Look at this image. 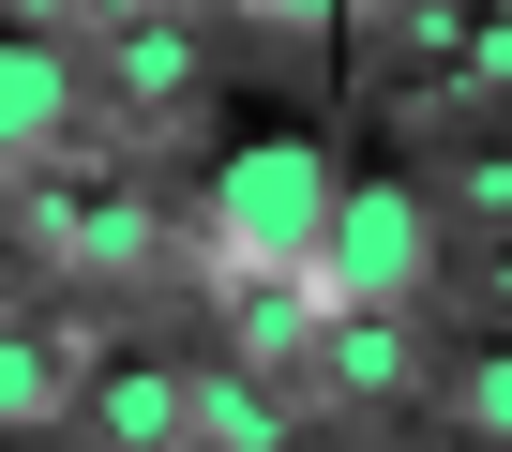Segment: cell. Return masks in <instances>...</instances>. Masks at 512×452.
I'll return each instance as SVG.
<instances>
[{
	"instance_id": "1",
	"label": "cell",
	"mask_w": 512,
	"mask_h": 452,
	"mask_svg": "<svg viewBox=\"0 0 512 452\" xmlns=\"http://www.w3.org/2000/svg\"><path fill=\"white\" fill-rule=\"evenodd\" d=\"M332 196H347V166H332L302 121H241V136L211 151V181H196V226H211V257H226V272L302 287V272H317Z\"/></svg>"
},
{
	"instance_id": "2",
	"label": "cell",
	"mask_w": 512,
	"mask_h": 452,
	"mask_svg": "<svg viewBox=\"0 0 512 452\" xmlns=\"http://www.w3.org/2000/svg\"><path fill=\"white\" fill-rule=\"evenodd\" d=\"M317 317H407L422 287H437V211H422V181H392V166H362L347 196H332V226H317Z\"/></svg>"
},
{
	"instance_id": "3",
	"label": "cell",
	"mask_w": 512,
	"mask_h": 452,
	"mask_svg": "<svg viewBox=\"0 0 512 452\" xmlns=\"http://www.w3.org/2000/svg\"><path fill=\"white\" fill-rule=\"evenodd\" d=\"M61 136H76V61L46 31H0V166H31Z\"/></svg>"
},
{
	"instance_id": "4",
	"label": "cell",
	"mask_w": 512,
	"mask_h": 452,
	"mask_svg": "<svg viewBox=\"0 0 512 452\" xmlns=\"http://www.w3.org/2000/svg\"><path fill=\"white\" fill-rule=\"evenodd\" d=\"M76 407H91L106 452H181V437H196V392H181L166 362H121V377H91Z\"/></svg>"
},
{
	"instance_id": "5",
	"label": "cell",
	"mask_w": 512,
	"mask_h": 452,
	"mask_svg": "<svg viewBox=\"0 0 512 452\" xmlns=\"http://www.w3.org/2000/svg\"><path fill=\"white\" fill-rule=\"evenodd\" d=\"M317 377H332L347 407H407V377H422V362H407V317H332V332H317Z\"/></svg>"
},
{
	"instance_id": "6",
	"label": "cell",
	"mask_w": 512,
	"mask_h": 452,
	"mask_svg": "<svg viewBox=\"0 0 512 452\" xmlns=\"http://www.w3.org/2000/svg\"><path fill=\"white\" fill-rule=\"evenodd\" d=\"M196 437H211V452H287V392L211 377V392H196Z\"/></svg>"
},
{
	"instance_id": "7",
	"label": "cell",
	"mask_w": 512,
	"mask_h": 452,
	"mask_svg": "<svg viewBox=\"0 0 512 452\" xmlns=\"http://www.w3.org/2000/svg\"><path fill=\"white\" fill-rule=\"evenodd\" d=\"M61 392H76V377H61L46 332H0V422H61Z\"/></svg>"
},
{
	"instance_id": "8",
	"label": "cell",
	"mask_w": 512,
	"mask_h": 452,
	"mask_svg": "<svg viewBox=\"0 0 512 452\" xmlns=\"http://www.w3.org/2000/svg\"><path fill=\"white\" fill-rule=\"evenodd\" d=\"M181 76H196V31H121V91L136 106H181Z\"/></svg>"
},
{
	"instance_id": "9",
	"label": "cell",
	"mask_w": 512,
	"mask_h": 452,
	"mask_svg": "<svg viewBox=\"0 0 512 452\" xmlns=\"http://www.w3.org/2000/svg\"><path fill=\"white\" fill-rule=\"evenodd\" d=\"M317 332H332V317H317V287H256V302H241V347H272V362H287V347H317Z\"/></svg>"
},
{
	"instance_id": "10",
	"label": "cell",
	"mask_w": 512,
	"mask_h": 452,
	"mask_svg": "<svg viewBox=\"0 0 512 452\" xmlns=\"http://www.w3.org/2000/svg\"><path fill=\"white\" fill-rule=\"evenodd\" d=\"M452 407H467V437H512V347H467L452 362Z\"/></svg>"
}]
</instances>
